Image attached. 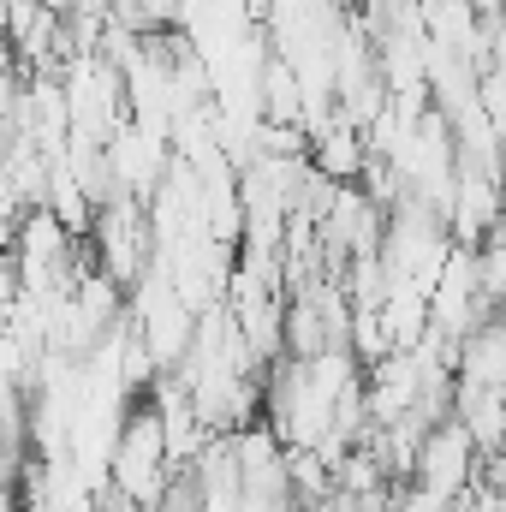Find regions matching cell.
<instances>
[{
    "mask_svg": "<svg viewBox=\"0 0 506 512\" xmlns=\"http://www.w3.org/2000/svg\"><path fill=\"white\" fill-rule=\"evenodd\" d=\"M459 382L506 393V316H489L459 340Z\"/></svg>",
    "mask_w": 506,
    "mask_h": 512,
    "instance_id": "cell-3",
    "label": "cell"
},
{
    "mask_svg": "<svg viewBox=\"0 0 506 512\" xmlns=\"http://www.w3.org/2000/svg\"><path fill=\"white\" fill-rule=\"evenodd\" d=\"M483 471H489V465H483L477 435H471L459 417H441V423L423 435V453H417V477H411V483H423L435 501H465Z\"/></svg>",
    "mask_w": 506,
    "mask_h": 512,
    "instance_id": "cell-2",
    "label": "cell"
},
{
    "mask_svg": "<svg viewBox=\"0 0 506 512\" xmlns=\"http://www.w3.org/2000/svg\"><path fill=\"white\" fill-rule=\"evenodd\" d=\"M173 477H179V465H173V441H167L161 405L155 399H143V405L131 399L126 423H120V441H114V459H108V483L120 495H131V501L155 507Z\"/></svg>",
    "mask_w": 506,
    "mask_h": 512,
    "instance_id": "cell-1",
    "label": "cell"
}]
</instances>
